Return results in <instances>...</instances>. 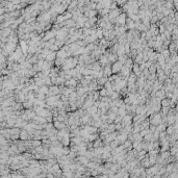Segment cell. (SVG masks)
I'll list each match as a JSON object with an SVG mask.
<instances>
[{
    "mask_svg": "<svg viewBox=\"0 0 178 178\" xmlns=\"http://www.w3.org/2000/svg\"><path fill=\"white\" fill-rule=\"evenodd\" d=\"M20 140L21 141H29V134H28L27 130L22 129V131L20 133Z\"/></svg>",
    "mask_w": 178,
    "mask_h": 178,
    "instance_id": "9",
    "label": "cell"
},
{
    "mask_svg": "<svg viewBox=\"0 0 178 178\" xmlns=\"http://www.w3.org/2000/svg\"><path fill=\"white\" fill-rule=\"evenodd\" d=\"M122 120H123V118L120 116H117V118L114 121V124H120V123H122Z\"/></svg>",
    "mask_w": 178,
    "mask_h": 178,
    "instance_id": "31",
    "label": "cell"
},
{
    "mask_svg": "<svg viewBox=\"0 0 178 178\" xmlns=\"http://www.w3.org/2000/svg\"><path fill=\"white\" fill-rule=\"evenodd\" d=\"M112 113H114V114H117L118 115V113H119V107H117V106H114V107H112V108L109 109Z\"/></svg>",
    "mask_w": 178,
    "mask_h": 178,
    "instance_id": "35",
    "label": "cell"
},
{
    "mask_svg": "<svg viewBox=\"0 0 178 178\" xmlns=\"http://www.w3.org/2000/svg\"><path fill=\"white\" fill-rule=\"evenodd\" d=\"M21 131H22V129L17 128V127H14V128H10V129H9L10 135H15V134H19V135H20Z\"/></svg>",
    "mask_w": 178,
    "mask_h": 178,
    "instance_id": "15",
    "label": "cell"
},
{
    "mask_svg": "<svg viewBox=\"0 0 178 178\" xmlns=\"http://www.w3.org/2000/svg\"><path fill=\"white\" fill-rule=\"evenodd\" d=\"M128 115V113H127V110H125V109H120L119 108V113H118V116H120V117H122V118H124V117H126Z\"/></svg>",
    "mask_w": 178,
    "mask_h": 178,
    "instance_id": "25",
    "label": "cell"
},
{
    "mask_svg": "<svg viewBox=\"0 0 178 178\" xmlns=\"http://www.w3.org/2000/svg\"><path fill=\"white\" fill-rule=\"evenodd\" d=\"M92 27H93V26H92V25L90 24V22H87V23H86V24H84V28H88V29H91Z\"/></svg>",
    "mask_w": 178,
    "mask_h": 178,
    "instance_id": "36",
    "label": "cell"
},
{
    "mask_svg": "<svg viewBox=\"0 0 178 178\" xmlns=\"http://www.w3.org/2000/svg\"><path fill=\"white\" fill-rule=\"evenodd\" d=\"M57 58V52H53V51H50V53L47 55L46 61L48 62H55V59Z\"/></svg>",
    "mask_w": 178,
    "mask_h": 178,
    "instance_id": "8",
    "label": "cell"
},
{
    "mask_svg": "<svg viewBox=\"0 0 178 178\" xmlns=\"http://www.w3.org/2000/svg\"><path fill=\"white\" fill-rule=\"evenodd\" d=\"M171 106V100L170 99H164L161 101V107H170Z\"/></svg>",
    "mask_w": 178,
    "mask_h": 178,
    "instance_id": "20",
    "label": "cell"
},
{
    "mask_svg": "<svg viewBox=\"0 0 178 178\" xmlns=\"http://www.w3.org/2000/svg\"><path fill=\"white\" fill-rule=\"evenodd\" d=\"M156 97L159 98L162 101L164 99H166V91L164 90V89H161V90H159L156 92Z\"/></svg>",
    "mask_w": 178,
    "mask_h": 178,
    "instance_id": "10",
    "label": "cell"
},
{
    "mask_svg": "<svg viewBox=\"0 0 178 178\" xmlns=\"http://www.w3.org/2000/svg\"><path fill=\"white\" fill-rule=\"evenodd\" d=\"M161 54L164 55V57L167 59V58H170L171 57V53H170V51H169V49H164L161 51Z\"/></svg>",
    "mask_w": 178,
    "mask_h": 178,
    "instance_id": "23",
    "label": "cell"
},
{
    "mask_svg": "<svg viewBox=\"0 0 178 178\" xmlns=\"http://www.w3.org/2000/svg\"><path fill=\"white\" fill-rule=\"evenodd\" d=\"M36 99L42 100V101H45V100L47 99V96L45 94H42V93H39V94H36Z\"/></svg>",
    "mask_w": 178,
    "mask_h": 178,
    "instance_id": "27",
    "label": "cell"
},
{
    "mask_svg": "<svg viewBox=\"0 0 178 178\" xmlns=\"http://www.w3.org/2000/svg\"><path fill=\"white\" fill-rule=\"evenodd\" d=\"M76 32H77L76 27H73V28H70V29H69V35H70V36H75Z\"/></svg>",
    "mask_w": 178,
    "mask_h": 178,
    "instance_id": "32",
    "label": "cell"
},
{
    "mask_svg": "<svg viewBox=\"0 0 178 178\" xmlns=\"http://www.w3.org/2000/svg\"><path fill=\"white\" fill-rule=\"evenodd\" d=\"M49 50H50V51H53V52H57V51L59 50V48H58L56 45H55V44H53V45H50Z\"/></svg>",
    "mask_w": 178,
    "mask_h": 178,
    "instance_id": "30",
    "label": "cell"
},
{
    "mask_svg": "<svg viewBox=\"0 0 178 178\" xmlns=\"http://www.w3.org/2000/svg\"><path fill=\"white\" fill-rule=\"evenodd\" d=\"M40 93H42V94H45L46 96L48 95V93H49V87L47 86H43L40 88Z\"/></svg>",
    "mask_w": 178,
    "mask_h": 178,
    "instance_id": "21",
    "label": "cell"
},
{
    "mask_svg": "<svg viewBox=\"0 0 178 178\" xmlns=\"http://www.w3.org/2000/svg\"><path fill=\"white\" fill-rule=\"evenodd\" d=\"M87 112L90 114L91 116H93V115L97 114V112H98V107H96L95 105H93V106H91V107H89V108L87 109Z\"/></svg>",
    "mask_w": 178,
    "mask_h": 178,
    "instance_id": "14",
    "label": "cell"
},
{
    "mask_svg": "<svg viewBox=\"0 0 178 178\" xmlns=\"http://www.w3.org/2000/svg\"><path fill=\"white\" fill-rule=\"evenodd\" d=\"M117 139L119 140V142H120L121 145H123V144L126 142V141L128 140V135H127V134H119Z\"/></svg>",
    "mask_w": 178,
    "mask_h": 178,
    "instance_id": "12",
    "label": "cell"
},
{
    "mask_svg": "<svg viewBox=\"0 0 178 178\" xmlns=\"http://www.w3.org/2000/svg\"><path fill=\"white\" fill-rule=\"evenodd\" d=\"M103 146H104V144H103V141L101 139H98L94 142V149L99 148V147H103Z\"/></svg>",
    "mask_w": 178,
    "mask_h": 178,
    "instance_id": "17",
    "label": "cell"
},
{
    "mask_svg": "<svg viewBox=\"0 0 178 178\" xmlns=\"http://www.w3.org/2000/svg\"><path fill=\"white\" fill-rule=\"evenodd\" d=\"M43 143L42 141H36V140H31V147L33 148V149H36V147H40L42 146Z\"/></svg>",
    "mask_w": 178,
    "mask_h": 178,
    "instance_id": "16",
    "label": "cell"
},
{
    "mask_svg": "<svg viewBox=\"0 0 178 178\" xmlns=\"http://www.w3.org/2000/svg\"><path fill=\"white\" fill-rule=\"evenodd\" d=\"M120 145H121V144H120V142H119V140H118V139H116V140L114 141V142L110 143V147L113 148V150H114V149H116V148H117V147H119Z\"/></svg>",
    "mask_w": 178,
    "mask_h": 178,
    "instance_id": "22",
    "label": "cell"
},
{
    "mask_svg": "<svg viewBox=\"0 0 178 178\" xmlns=\"http://www.w3.org/2000/svg\"><path fill=\"white\" fill-rule=\"evenodd\" d=\"M121 124H122V126H123V128L126 127V126L132 125L133 124V116H131V115H127L126 117L123 118Z\"/></svg>",
    "mask_w": 178,
    "mask_h": 178,
    "instance_id": "2",
    "label": "cell"
},
{
    "mask_svg": "<svg viewBox=\"0 0 178 178\" xmlns=\"http://www.w3.org/2000/svg\"><path fill=\"white\" fill-rule=\"evenodd\" d=\"M132 72L138 76V78L141 77V75H142V71H141V69H140V65L134 62V64H133V67H132Z\"/></svg>",
    "mask_w": 178,
    "mask_h": 178,
    "instance_id": "5",
    "label": "cell"
},
{
    "mask_svg": "<svg viewBox=\"0 0 178 178\" xmlns=\"http://www.w3.org/2000/svg\"><path fill=\"white\" fill-rule=\"evenodd\" d=\"M107 116H108V120H110V121H115V119L117 118V116L118 115L117 114H114V113H112L110 110H108V114H107Z\"/></svg>",
    "mask_w": 178,
    "mask_h": 178,
    "instance_id": "24",
    "label": "cell"
},
{
    "mask_svg": "<svg viewBox=\"0 0 178 178\" xmlns=\"http://www.w3.org/2000/svg\"><path fill=\"white\" fill-rule=\"evenodd\" d=\"M46 178H54V175L52 173H50V172H48L47 174H46Z\"/></svg>",
    "mask_w": 178,
    "mask_h": 178,
    "instance_id": "37",
    "label": "cell"
},
{
    "mask_svg": "<svg viewBox=\"0 0 178 178\" xmlns=\"http://www.w3.org/2000/svg\"><path fill=\"white\" fill-rule=\"evenodd\" d=\"M141 166H142L143 168H145V169L150 168L151 165H150V160H149V155H147L146 158H144L143 160L141 161Z\"/></svg>",
    "mask_w": 178,
    "mask_h": 178,
    "instance_id": "7",
    "label": "cell"
},
{
    "mask_svg": "<svg viewBox=\"0 0 178 178\" xmlns=\"http://www.w3.org/2000/svg\"><path fill=\"white\" fill-rule=\"evenodd\" d=\"M170 153H171L172 156H175V155L178 153V146L177 145H174L170 148Z\"/></svg>",
    "mask_w": 178,
    "mask_h": 178,
    "instance_id": "19",
    "label": "cell"
},
{
    "mask_svg": "<svg viewBox=\"0 0 178 178\" xmlns=\"http://www.w3.org/2000/svg\"><path fill=\"white\" fill-rule=\"evenodd\" d=\"M166 132H167V134H168V135H172L173 133H174V127H173V125L172 126H168V127H167Z\"/></svg>",
    "mask_w": 178,
    "mask_h": 178,
    "instance_id": "28",
    "label": "cell"
},
{
    "mask_svg": "<svg viewBox=\"0 0 178 178\" xmlns=\"http://www.w3.org/2000/svg\"><path fill=\"white\" fill-rule=\"evenodd\" d=\"M134 62H135V64H138V65H141L142 62H144V54L143 53H139L138 56H136L135 59H134Z\"/></svg>",
    "mask_w": 178,
    "mask_h": 178,
    "instance_id": "13",
    "label": "cell"
},
{
    "mask_svg": "<svg viewBox=\"0 0 178 178\" xmlns=\"http://www.w3.org/2000/svg\"><path fill=\"white\" fill-rule=\"evenodd\" d=\"M66 22V27L67 28H73V27H75L76 26V22L74 21L73 19H70V20H68V21H65Z\"/></svg>",
    "mask_w": 178,
    "mask_h": 178,
    "instance_id": "11",
    "label": "cell"
},
{
    "mask_svg": "<svg viewBox=\"0 0 178 178\" xmlns=\"http://www.w3.org/2000/svg\"><path fill=\"white\" fill-rule=\"evenodd\" d=\"M1 178H12V174H7V175H3Z\"/></svg>",
    "mask_w": 178,
    "mask_h": 178,
    "instance_id": "38",
    "label": "cell"
},
{
    "mask_svg": "<svg viewBox=\"0 0 178 178\" xmlns=\"http://www.w3.org/2000/svg\"><path fill=\"white\" fill-rule=\"evenodd\" d=\"M49 92L52 93L54 96H56V95H62L61 90H59V87H58V86H51V87L49 88Z\"/></svg>",
    "mask_w": 178,
    "mask_h": 178,
    "instance_id": "6",
    "label": "cell"
},
{
    "mask_svg": "<svg viewBox=\"0 0 178 178\" xmlns=\"http://www.w3.org/2000/svg\"><path fill=\"white\" fill-rule=\"evenodd\" d=\"M91 178H95V177H91Z\"/></svg>",
    "mask_w": 178,
    "mask_h": 178,
    "instance_id": "41",
    "label": "cell"
},
{
    "mask_svg": "<svg viewBox=\"0 0 178 178\" xmlns=\"http://www.w3.org/2000/svg\"><path fill=\"white\" fill-rule=\"evenodd\" d=\"M149 132H150L149 128H148V129H144V130H142V131L140 132V135H141V136H142V138L144 139V138H145V136H146V135H147Z\"/></svg>",
    "mask_w": 178,
    "mask_h": 178,
    "instance_id": "29",
    "label": "cell"
},
{
    "mask_svg": "<svg viewBox=\"0 0 178 178\" xmlns=\"http://www.w3.org/2000/svg\"><path fill=\"white\" fill-rule=\"evenodd\" d=\"M124 64L120 61H118L117 62H115V64H113L112 66V70H113V74H120L122 68H123Z\"/></svg>",
    "mask_w": 178,
    "mask_h": 178,
    "instance_id": "1",
    "label": "cell"
},
{
    "mask_svg": "<svg viewBox=\"0 0 178 178\" xmlns=\"http://www.w3.org/2000/svg\"><path fill=\"white\" fill-rule=\"evenodd\" d=\"M99 94H100V97H106V96H107V90L103 87L101 90L99 91Z\"/></svg>",
    "mask_w": 178,
    "mask_h": 178,
    "instance_id": "26",
    "label": "cell"
},
{
    "mask_svg": "<svg viewBox=\"0 0 178 178\" xmlns=\"http://www.w3.org/2000/svg\"><path fill=\"white\" fill-rule=\"evenodd\" d=\"M152 178H162V177H161L160 175H158V174H156V175H154V176L152 177Z\"/></svg>",
    "mask_w": 178,
    "mask_h": 178,
    "instance_id": "39",
    "label": "cell"
},
{
    "mask_svg": "<svg viewBox=\"0 0 178 178\" xmlns=\"http://www.w3.org/2000/svg\"><path fill=\"white\" fill-rule=\"evenodd\" d=\"M58 178H66L65 176H62V177H58Z\"/></svg>",
    "mask_w": 178,
    "mask_h": 178,
    "instance_id": "40",
    "label": "cell"
},
{
    "mask_svg": "<svg viewBox=\"0 0 178 178\" xmlns=\"http://www.w3.org/2000/svg\"><path fill=\"white\" fill-rule=\"evenodd\" d=\"M35 82H36V84L38 87H43V86H46L45 84V81H44V79L43 78H36L35 77Z\"/></svg>",
    "mask_w": 178,
    "mask_h": 178,
    "instance_id": "18",
    "label": "cell"
},
{
    "mask_svg": "<svg viewBox=\"0 0 178 178\" xmlns=\"http://www.w3.org/2000/svg\"><path fill=\"white\" fill-rule=\"evenodd\" d=\"M112 64H108L107 66L103 67V72H104V76L105 77H110L113 75V70H112Z\"/></svg>",
    "mask_w": 178,
    "mask_h": 178,
    "instance_id": "4",
    "label": "cell"
},
{
    "mask_svg": "<svg viewBox=\"0 0 178 178\" xmlns=\"http://www.w3.org/2000/svg\"><path fill=\"white\" fill-rule=\"evenodd\" d=\"M78 45L80 46V47H87V43H86V41H80V40H78L76 42Z\"/></svg>",
    "mask_w": 178,
    "mask_h": 178,
    "instance_id": "33",
    "label": "cell"
},
{
    "mask_svg": "<svg viewBox=\"0 0 178 178\" xmlns=\"http://www.w3.org/2000/svg\"><path fill=\"white\" fill-rule=\"evenodd\" d=\"M127 14L125 13H122L120 16H119L118 18H116L117 19V24L120 25V26H125L126 25V20H127Z\"/></svg>",
    "mask_w": 178,
    "mask_h": 178,
    "instance_id": "3",
    "label": "cell"
},
{
    "mask_svg": "<svg viewBox=\"0 0 178 178\" xmlns=\"http://www.w3.org/2000/svg\"><path fill=\"white\" fill-rule=\"evenodd\" d=\"M36 153H40V154H43V152H44V148H43V146H40V147H36Z\"/></svg>",
    "mask_w": 178,
    "mask_h": 178,
    "instance_id": "34",
    "label": "cell"
}]
</instances>
